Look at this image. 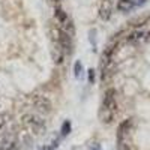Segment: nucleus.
Wrapping results in <instances>:
<instances>
[{"mask_svg": "<svg viewBox=\"0 0 150 150\" xmlns=\"http://www.w3.org/2000/svg\"><path fill=\"white\" fill-rule=\"evenodd\" d=\"M131 131L132 120H125L117 129V149L119 150H131Z\"/></svg>", "mask_w": 150, "mask_h": 150, "instance_id": "2", "label": "nucleus"}, {"mask_svg": "<svg viewBox=\"0 0 150 150\" xmlns=\"http://www.w3.org/2000/svg\"><path fill=\"white\" fill-rule=\"evenodd\" d=\"M53 2H59V0H53Z\"/></svg>", "mask_w": 150, "mask_h": 150, "instance_id": "18", "label": "nucleus"}, {"mask_svg": "<svg viewBox=\"0 0 150 150\" xmlns=\"http://www.w3.org/2000/svg\"><path fill=\"white\" fill-rule=\"evenodd\" d=\"M41 150H54L53 147H45V149H41Z\"/></svg>", "mask_w": 150, "mask_h": 150, "instance_id": "16", "label": "nucleus"}, {"mask_svg": "<svg viewBox=\"0 0 150 150\" xmlns=\"http://www.w3.org/2000/svg\"><path fill=\"white\" fill-rule=\"evenodd\" d=\"M60 132H62V137H66L69 132H71V123L66 120L63 125H62V129H60Z\"/></svg>", "mask_w": 150, "mask_h": 150, "instance_id": "13", "label": "nucleus"}, {"mask_svg": "<svg viewBox=\"0 0 150 150\" xmlns=\"http://www.w3.org/2000/svg\"><path fill=\"white\" fill-rule=\"evenodd\" d=\"M32 104L38 110V112H41V114H50V111H51V108H53L51 102L42 95H35L32 98Z\"/></svg>", "mask_w": 150, "mask_h": 150, "instance_id": "5", "label": "nucleus"}, {"mask_svg": "<svg viewBox=\"0 0 150 150\" xmlns=\"http://www.w3.org/2000/svg\"><path fill=\"white\" fill-rule=\"evenodd\" d=\"M99 18L102 21H108L112 15V3L111 0H102L101 6H99V12H98Z\"/></svg>", "mask_w": 150, "mask_h": 150, "instance_id": "7", "label": "nucleus"}, {"mask_svg": "<svg viewBox=\"0 0 150 150\" xmlns=\"http://www.w3.org/2000/svg\"><path fill=\"white\" fill-rule=\"evenodd\" d=\"M15 146V134L14 132H6L0 138V150H12Z\"/></svg>", "mask_w": 150, "mask_h": 150, "instance_id": "8", "label": "nucleus"}, {"mask_svg": "<svg viewBox=\"0 0 150 150\" xmlns=\"http://www.w3.org/2000/svg\"><path fill=\"white\" fill-rule=\"evenodd\" d=\"M134 3H135V5H144V3H146V0H135Z\"/></svg>", "mask_w": 150, "mask_h": 150, "instance_id": "15", "label": "nucleus"}, {"mask_svg": "<svg viewBox=\"0 0 150 150\" xmlns=\"http://www.w3.org/2000/svg\"><path fill=\"white\" fill-rule=\"evenodd\" d=\"M93 150H101V147H99V146H95V149Z\"/></svg>", "mask_w": 150, "mask_h": 150, "instance_id": "17", "label": "nucleus"}, {"mask_svg": "<svg viewBox=\"0 0 150 150\" xmlns=\"http://www.w3.org/2000/svg\"><path fill=\"white\" fill-rule=\"evenodd\" d=\"M51 54H53V60H54L56 65H62L65 62V53H63V50H62V47L59 45V42L53 45Z\"/></svg>", "mask_w": 150, "mask_h": 150, "instance_id": "9", "label": "nucleus"}, {"mask_svg": "<svg viewBox=\"0 0 150 150\" xmlns=\"http://www.w3.org/2000/svg\"><path fill=\"white\" fill-rule=\"evenodd\" d=\"M57 33H59V45L62 47L63 53L71 54L72 53V38L63 30H59Z\"/></svg>", "mask_w": 150, "mask_h": 150, "instance_id": "6", "label": "nucleus"}, {"mask_svg": "<svg viewBox=\"0 0 150 150\" xmlns=\"http://www.w3.org/2000/svg\"><path fill=\"white\" fill-rule=\"evenodd\" d=\"M117 112V101H116V92L114 89H110L105 92V96L102 99L101 110H99V119L102 123L108 125L114 120Z\"/></svg>", "mask_w": 150, "mask_h": 150, "instance_id": "1", "label": "nucleus"}, {"mask_svg": "<svg viewBox=\"0 0 150 150\" xmlns=\"http://www.w3.org/2000/svg\"><path fill=\"white\" fill-rule=\"evenodd\" d=\"M54 15H56V20L60 23V24H63V23H66L68 21V15H66V12L62 9V8H56L54 9Z\"/></svg>", "mask_w": 150, "mask_h": 150, "instance_id": "11", "label": "nucleus"}, {"mask_svg": "<svg viewBox=\"0 0 150 150\" xmlns=\"http://www.w3.org/2000/svg\"><path fill=\"white\" fill-rule=\"evenodd\" d=\"M81 74H83L81 62H75V65H74V75H75V78H81Z\"/></svg>", "mask_w": 150, "mask_h": 150, "instance_id": "12", "label": "nucleus"}, {"mask_svg": "<svg viewBox=\"0 0 150 150\" xmlns=\"http://www.w3.org/2000/svg\"><path fill=\"white\" fill-rule=\"evenodd\" d=\"M23 123H24V126H27L35 134H42L44 129H45L44 120H41L35 114H24L23 116Z\"/></svg>", "mask_w": 150, "mask_h": 150, "instance_id": "3", "label": "nucleus"}, {"mask_svg": "<svg viewBox=\"0 0 150 150\" xmlns=\"http://www.w3.org/2000/svg\"><path fill=\"white\" fill-rule=\"evenodd\" d=\"M112 53H114V47L110 45V47L105 48V51L101 56V78H102V81H105L107 77H108L110 65H111V60H112Z\"/></svg>", "mask_w": 150, "mask_h": 150, "instance_id": "4", "label": "nucleus"}, {"mask_svg": "<svg viewBox=\"0 0 150 150\" xmlns=\"http://www.w3.org/2000/svg\"><path fill=\"white\" fill-rule=\"evenodd\" d=\"M89 83L90 84L95 83V71L93 69H89Z\"/></svg>", "mask_w": 150, "mask_h": 150, "instance_id": "14", "label": "nucleus"}, {"mask_svg": "<svg viewBox=\"0 0 150 150\" xmlns=\"http://www.w3.org/2000/svg\"><path fill=\"white\" fill-rule=\"evenodd\" d=\"M134 6H135L134 0H119L117 2V9L120 12H129L134 9Z\"/></svg>", "mask_w": 150, "mask_h": 150, "instance_id": "10", "label": "nucleus"}]
</instances>
